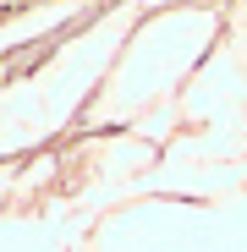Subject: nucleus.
I'll return each mask as SVG.
<instances>
[]
</instances>
